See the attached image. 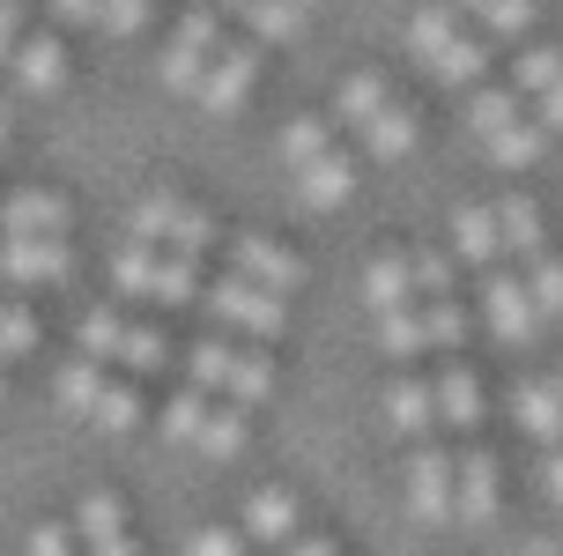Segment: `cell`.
Here are the masks:
<instances>
[{"mask_svg":"<svg viewBox=\"0 0 563 556\" xmlns=\"http://www.w3.org/2000/svg\"><path fill=\"white\" fill-rule=\"evenodd\" d=\"M194 453H208V460H238V453H245V408H230V401H208Z\"/></svg>","mask_w":563,"mask_h":556,"instance_id":"obj_25","label":"cell"},{"mask_svg":"<svg viewBox=\"0 0 563 556\" xmlns=\"http://www.w3.org/2000/svg\"><path fill=\"white\" fill-rule=\"evenodd\" d=\"M164 363H170V334L134 319V327H126V349H119V379H156Z\"/></svg>","mask_w":563,"mask_h":556,"instance_id":"obj_26","label":"cell"},{"mask_svg":"<svg viewBox=\"0 0 563 556\" xmlns=\"http://www.w3.org/2000/svg\"><path fill=\"white\" fill-rule=\"evenodd\" d=\"M112 282H119V297H134V305H164V312H186L200 305V260H178V252H156V246H119L112 260Z\"/></svg>","mask_w":563,"mask_h":556,"instance_id":"obj_2","label":"cell"},{"mask_svg":"<svg viewBox=\"0 0 563 556\" xmlns=\"http://www.w3.org/2000/svg\"><path fill=\"white\" fill-rule=\"evenodd\" d=\"M541 134H563V83L541 89Z\"/></svg>","mask_w":563,"mask_h":556,"instance_id":"obj_50","label":"cell"},{"mask_svg":"<svg viewBox=\"0 0 563 556\" xmlns=\"http://www.w3.org/2000/svg\"><path fill=\"white\" fill-rule=\"evenodd\" d=\"M541 490H549V504H563V445L541 453Z\"/></svg>","mask_w":563,"mask_h":556,"instance_id":"obj_47","label":"cell"},{"mask_svg":"<svg viewBox=\"0 0 563 556\" xmlns=\"http://www.w3.org/2000/svg\"><path fill=\"white\" fill-rule=\"evenodd\" d=\"M349 194H356V164L349 156H319L311 171H297V200L305 208H341Z\"/></svg>","mask_w":563,"mask_h":556,"instance_id":"obj_22","label":"cell"},{"mask_svg":"<svg viewBox=\"0 0 563 556\" xmlns=\"http://www.w3.org/2000/svg\"><path fill=\"white\" fill-rule=\"evenodd\" d=\"M230 275L253 282V290H275V297H289V290L305 282V260L282 246V238H260V230H245V238L230 246Z\"/></svg>","mask_w":563,"mask_h":556,"instance_id":"obj_9","label":"cell"},{"mask_svg":"<svg viewBox=\"0 0 563 556\" xmlns=\"http://www.w3.org/2000/svg\"><path fill=\"white\" fill-rule=\"evenodd\" d=\"M408 45H416L422 59H438L445 45H460V15H452V8H416V23H408Z\"/></svg>","mask_w":563,"mask_h":556,"instance_id":"obj_36","label":"cell"},{"mask_svg":"<svg viewBox=\"0 0 563 556\" xmlns=\"http://www.w3.org/2000/svg\"><path fill=\"white\" fill-rule=\"evenodd\" d=\"M534 0H489L482 8V23H489V37H519V30H534Z\"/></svg>","mask_w":563,"mask_h":556,"instance_id":"obj_41","label":"cell"},{"mask_svg":"<svg viewBox=\"0 0 563 556\" xmlns=\"http://www.w3.org/2000/svg\"><path fill=\"white\" fill-rule=\"evenodd\" d=\"M216 53H223V45H216V8H194V15L178 23V37H170V53L156 59V75H164V89H186V97H194Z\"/></svg>","mask_w":563,"mask_h":556,"instance_id":"obj_8","label":"cell"},{"mask_svg":"<svg viewBox=\"0 0 563 556\" xmlns=\"http://www.w3.org/2000/svg\"><path fill=\"white\" fill-rule=\"evenodd\" d=\"M541 141H549V134H541V119H511L505 134H489L482 149H489V156H497L505 171H527V164L541 156Z\"/></svg>","mask_w":563,"mask_h":556,"instance_id":"obj_31","label":"cell"},{"mask_svg":"<svg viewBox=\"0 0 563 556\" xmlns=\"http://www.w3.org/2000/svg\"><path fill=\"white\" fill-rule=\"evenodd\" d=\"M104 386H112V371L104 363H89V357H75V363H59V379H53V401L67 408V416H97V401H104Z\"/></svg>","mask_w":563,"mask_h":556,"instance_id":"obj_20","label":"cell"},{"mask_svg":"<svg viewBox=\"0 0 563 556\" xmlns=\"http://www.w3.org/2000/svg\"><path fill=\"white\" fill-rule=\"evenodd\" d=\"M422 334H430V349L460 357V341H467V305H460V297H430V305H422Z\"/></svg>","mask_w":563,"mask_h":556,"instance_id":"obj_34","label":"cell"},{"mask_svg":"<svg viewBox=\"0 0 563 556\" xmlns=\"http://www.w3.org/2000/svg\"><path fill=\"white\" fill-rule=\"evenodd\" d=\"M216 8H223V15H245V8H253V0H216Z\"/></svg>","mask_w":563,"mask_h":556,"instance_id":"obj_52","label":"cell"},{"mask_svg":"<svg viewBox=\"0 0 563 556\" xmlns=\"http://www.w3.org/2000/svg\"><path fill=\"white\" fill-rule=\"evenodd\" d=\"M511 423H519L541 453L563 445V401H556V386H549V379H519V386H511Z\"/></svg>","mask_w":563,"mask_h":556,"instance_id":"obj_16","label":"cell"},{"mask_svg":"<svg viewBox=\"0 0 563 556\" xmlns=\"http://www.w3.org/2000/svg\"><path fill=\"white\" fill-rule=\"evenodd\" d=\"M53 15H59V23H97L104 0H53Z\"/></svg>","mask_w":563,"mask_h":556,"instance_id":"obj_49","label":"cell"},{"mask_svg":"<svg viewBox=\"0 0 563 556\" xmlns=\"http://www.w3.org/2000/svg\"><path fill=\"white\" fill-rule=\"evenodd\" d=\"M452 8H489V0H452Z\"/></svg>","mask_w":563,"mask_h":556,"instance_id":"obj_55","label":"cell"},{"mask_svg":"<svg viewBox=\"0 0 563 556\" xmlns=\"http://www.w3.org/2000/svg\"><path fill=\"white\" fill-rule=\"evenodd\" d=\"M511 119H519V89H482L475 105H467V127H475L482 141H489V134H505Z\"/></svg>","mask_w":563,"mask_h":556,"instance_id":"obj_39","label":"cell"},{"mask_svg":"<svg viewBox=\"0 0 563 556\" xmlns=\"http://www.w3.org/2000/svg\"><path fill=\"white\" fill-rule=\"evenodd\" d=\"M378 349L394 363H416V357H430V334H422V305H400V312H386L378 319Z\"/></svg>","mask_w":563,"mask_h":556,"instance_id":"obj_28","label":"cell"},{"mask_svg":"<svg viewBox=\"0 0 563 556\" xmlns=\"http://www.w3.org/2000/svg\"><path fill=\"white\" fill-rule=\"evenodd\" d=\"M186 386L216 393L230 408H260L267 393H275V357L260 349V341H230V334H208L186 349Z\"/></svg>","mask_w":563,"mask_h":556,"instance_id":"obj_1","label":"cell"},{"mask_svg":"<svg viewBox=\"0 0 563 556\" xmlns=\"http://www.w3.org/2000/svg\"><path fill=\"white\" fill-rule=\"evenodd\" d=\"M297 534H305V504H297V490H282V482L253 490V504H245V542L282 556Z\"/></svg>","mask_w":563,"mask_h":556,"instance_id":"obj_11","label":"cell"},{"mask_svg":"<svg viewBox=\"0 0 563 556\" xmlns=\"http://www.w3.org/2000/svg\"><path fill=\"white\" fill-rule=\"evenodd\" d=\"M482 67H489V45H482V37H460V45H445V53L430 59V75H438V83H445V89L475 83Z\"/></svg>","mask_w":563,"mask_h":556,"instance_id":"obj_35","label":"cell"},{"mask_svg":"<svg viewBox=\"0 0 563 556\" xmlns=\"http://www.w3.org/2000/svg\"><path fill=\"white\" fill-rule=\"evenodd\" d=\"M97 430H104V438H126V430H134L141 423V393H134V379H119L112 371V386H104V401H97Z\"/></svg>","mask_w":563,"mask_h":556,"instance_id":"obj_33","label":"cell"},{"mask_svg":"<svg viewBox=\"0 0 563 556\" xmlns=\"http://www.w3.org/2000/svg\"><path fill=\"white\" fill-rule=\"evenodd\" d=\"M497 238H505V252L519 260V268L549 252V246H541V208L527 194H505V200H497Z\"/></svg>","mask_w":563,"mask_h":556,"instance_id":"obj_21","label":"cell"},{"mask_svg":"<svg viewBox=\"0 0 563 556\" xmlns=\"http://www.w3.org/2000/svg\"><path fill=\"white\" fill-rule=\"evenodd\" d=\"M23 15H30V0H0V59L23 45Z\"/></svg>","mask_w":563,"mask_h":556,"instance_id":"obj_46","label":"cell"},{"mask_svg":"<svg viewBox=\"0 0 563 556\" xmlns=\"http://www.w3.org/2000/svg\"><path fill=\"white\" fill-rule=\"evenodd\" d=\"M394 105V97H386V75H349V83H341V97H334V119L341 127H371V119H378V111Z\"/></svg>","mask_w":563,"mask_h":556,"instance_id":"obj_27","label":"cell"},{"mask_svg":"<svg viewBox=\"0 0 563 556\" xmlns=\"http://www.w3.org/2000/svg\"><path fill=\"white\" fill-rule=\"evenodd\" d=\"M452 504H460V453L438 438H422L408 453V512H416L422 527H445Z\"/></svg>","mask_w":563,"mask_h":556,"instance_id":"obj_5","label":"cell"},{"mask_svg":"<svg viewBox=\"0 0 563 556\" xmlns=\"http://www.w3.org/2000/svg\"><path fill=\"white\" fill-rule=\"evenodd\" d=\"M0 393H8V363H0Z\"/></svg>","mask_w":563,"mask_h":556,"instance_id":"obj_57","label":"cell"},{"mask_svg":"<svg viewBox=\"0 0 563 556\" xmlns=\"http://www.w3.org/2000/svg\"><path fill=\"white\" fill-rule=\"evenodd\" d=\"M519 282H527V297H534L541 327H549V319H563V260H556V252L527 260V268H519Z\"/></svg>","mask_w":563,"mask_h":556,"instance_id":"obj_30","label":"cell"},{"mask_svg":"<svg viewBox=\"0 0 563 556\" xmlns=\"http://www.w3.org/2000/svg\"><path fill=\"white\" fill-rule=\"evenodd\" d=\"M67 222H75V208L53 186H23L0 208V238H67Z\"/></svg>","mask_w":563,"mask_h":556,"instance_id":"obj_12","label":"cell"},{"mask_svg":"<svg viewBox=\"0 0 563 556\" xmlns=\"http://www.w3.org/2000/svg\"><path fill=\"white\" fill-rule=\"evenodd\" d=\"M364 305L386 319V312H400V305H422L416 297V260L408 252H378L364 268Z\"/></svg>","mask_w":563,"mask_h":556,"instance_id":"obj_19","label":"cell"},{"mask_svg":"<svg viewBox=\"0 0 563 556\" xmlns=\"http://www.w3.org/2000/svg\"><path fill=\"white\" fill-rule=\"evenodd\" d=\"M282 556H341V542H334V534H297V542H289V549H282Z\"/></svg>","mask_w":563,"mask_h":556,"instance_id":"obj_48","label":"cell"},{"mask_svg":"<svg viewBox=\"0 0 563 556\" xmlns=\"http://www.w3.org/2000/svg\"><path fill=\"white\" fill-rule=\"evenodd\" d=\"M8 67H15V89H23V97H53V89L67 83V45H59V37H23V45L8 53Z\"/></svg>","mask_w":563,"mask_h":556,"instance_id":"obj_18","label":"cell"},{"mask_svg":"<svg viewBox=\"0 0 563 556\" xmlns=\"http://www.w3.org/2000/svg\"><path fill=\"white\" fill-rule=\"evenodd\" d=\"M386 423H394L400 438H430L438 430V401H430V379H416V371H394L386 379Z\"/></svg>","mask_w":563,"mask_h":556,"instance_id":"obj_15","label":"cell"},{"mask_svg":"<svg viewBox=\"0 0 563 556\" xmlns=\"http://www.w3.org/2000/svg\"><path fill=\"white\" fill-rule=\"evenodd\" d=\"M549 386H556V401H563V363H556V371H549Z\"/></svg>","mask_w":563,"mask_h":556,"instance_id":"obj_53","label":"cell"},{"mask_svg":"<svg viewBox=\"0 0 563 556\" xmlns=\"http://www.w3.org/2000/svg\"><path fill=\"white\" fill-rule=\"evenodd\" d=\"M497 512H505V468H497V453L489 445H460V504H452V520L489 527Z\"/></svg>","mask_w":563,"mask_h":556,"instance_id":"obj_10","label":"cell"},{"mask_svg":"<svg viewBox=\"0 0 563 556\" xmlns=\"http://www.w3.org/2000/svg\"><path fill=\"white\" fill-rule=\"evenodd\" d=\"M119 534H126V504H119V490H89V498L75 504V542L97 549V542H119Z\"/></svg>","mask_w":563,"mask_h":556,"instance_id":"obj_23","label":"cell"},{"mask_svg":"<svg viewBox=\"0 0 563 556\" xmlns=\"http://www.w3.org/2000/svg\"><path fill=\"white\" fill-rule=\"evenodd\" d=\"M482 327L497 334L505 349H527V341L541 334V312H534L527 282L511 275V268H489V275H482Z\"/></svg>","mask_w":563,"mask_h":556,"instance_id":"obj_6","label":"cell"},{"mask_svg":"<svg viewBox=\"0 0 563 556\" xmlns=\"http://www.w3.org/2000/svg\"><path fill=\"white\" fill-rule=\"evenodd\" d=\"M416 260V297L430 305V297H452V260L445 252H408Z\"/></svg>","mask_w":563,"mask_h":556,"instance_id":"obj_42","label":"cell"},{"mask_svg":"<svg viewBox=\"0 0 563 556\" xmlns=\"http://www.w3.org/2000/svg\"><path fill=\"white\" fill-rule=\"evenodd\" d=\"M0 149H8V105H0Z\"/></svg>","mask_w":563,"mask_h":556,"instance_id":"obj_54","label":"cell"},{"mask_svg":"<svg viewBox=\"0 0 563 556\" xmlns=\"http://www.w3.org/2000/svg\"><path fill=\"white\" fill-rule=\"evenodd\" d=\"M97 23L112 30V37H134V30L148 23V0H104V15H97Z\"/></svg>","mask_w":563,"mask_h":556,"instance_id":"obj_45","label":"cell"},{"mask_svg":"<svg viewBox=\"0 0 563 556\" xmlns=\"http://www.w3.org/2000/svg\"><path fill=\"white\" fill-rule=\"evenodd\" d=\"M186 556H253V542H245V527H194Z\"/></svg>","mask_w":563,"mask_h":556,"instance_id":"obj_43","label":"cell"},{"mask_svg":"<svg viewBox=\"0 0 563 556\" xmlns=\"http://www.w3.org/2000/svg\"><path fill=\"white\" fill-rule=\"evenodd\" d=\"M134 246L200 260V252L216 246V216H208V208H194L186 194H141L134 200Z\"/></svg>","mask_w":563,"mask_h":556,"instance_id":"obj_4","label":"cell"},{"mask_svg":"<svg viewBox=\"0 0 563 556\" xmlns=\"http://www.w3.org/2000/svg\"><path fill=\"white\" fill-rule=\"evenodd\" d=\"M563 83V53L556 45H534V53H519V67H511V89L519 97H541V89Z\"/></svg>","mask_w":563,"mask_h":556,"instance_id":"obj_37","label":"cell"},{"mask_svg":"<svg viewBox=\"0 0 563 556\" xmlns=\"http://www.w3.org/2000/svg\"><path fill=\"white\" fill-rule=\"evenodd\" d=\"M430 401H438V430H460V438H475V430H482V379H475L460 357L438 363Z\"/></svg>","mask_w":563,"mask_h":556,"instance_id":"obj_13","label":"cell"},{"mask_svg":"<svg viewBox=\"0 0 563 556\" xmlns=\"http://www.w3.org/2000/svg\"><path fill=\"white\" fill-rule=\"evenodd\" d=\"M245 23H253V37H297V30H305V8H289V0H253Z\"/></svg>","mask_w":563,"mask_h":556,"instance_id":"obj_40","label":"cell"},{"mask_svg":"<svg viewBox=\"0 0 563 556\" xmlns=\"http://www.w3.org/2000/svg\"><path fill=\"white\" fill-rule=\"evenodd\" d=\"M289 8H305V15H311V8H319V0H289Z\"/></svg>","mask_w":563,"mask_h":556,"instance_id":"obj_56","label":"cell"},{"mask_svg":"<svg viewBox=\"0 0 563 556\" xmlns=\"http://www.w3.org/2000/svg\"><path fill=\"white\" fill-rule=\"evenodd\" d=\"M0 305H8V290H0Z\"/></svg>","mask_w":563,"mask_h":556,"instance_id":"obj_58","label":"cell"},{"mask_svg":"<svg viewBox=\"0 0 563 556\" xmlns=\"http://www.w3.org/2000/svg\"><path fill=\"white\" fill-rule=\"evenodd\" d=\"M126 327H134V319H126L119 305H97V312H82V327H75V334H82V357L112 371V363H119V349H126Z\"/></svg>","mask_w":563,"mask_h":556,"instance_id":"obj_24","label":"cell"},{"mask_svg":"<svg viewBox=\"0 0 563 556\" xmlns=\"http://www.w3.org/2000/svg\"><path fill=\"white\" fill-rule=\"evenodd\" d=\"M75 275V246L67 238H0V282L15 290H59Z\"/></svg>","mask_w":563,"mask_h":556,"instance_id":"obj_7","label":"cell"},{"mask_svg":"<svg viewBox=\"0 0 563 556\" xmlns=\"http://www.w3.org/2000/svg\"><path fill=\"white\" fill-rule=\"evenodd\" d=\"M200 312H208L230 341H260V349L289 327V297L253 290V282H238V275H216V282H208V290H200Z\"/></svg>","mask_w":563,"mask_h":556,"instance_id":"obj_3","label":"cell"},{"mask_svg":"<svg viewBox=\"0 0 563 556\" xmlns=\"http://www.w3.org/2000/svg\"><path fill=\"white\" fill-rule=\"evenodd\" d=\"M30 349H37V312L8 297V305H0V363H23Z\"/></svg>","mask_w":563,"mask_h":556,"instance_id":"obj_38","label":"cell"},{"mask_svg":"<svg viewBox=\"0 0 563 556\" xmlns=\"http://www.w3.org/2000/svg\"><path fill=\"white\" fill-rule=\"evenodd\" d=\"M452 252H460V268H482V275H489V268L505 260L497 208H475V200H467V208H452Z\"/></svg>","mask_w":563,"mask_h":556,"instance_id":"obj_17","label":"cell"},{"mask_svg":"<svg viewBox=\"0 0 563 556\" xmlns=\"http://www.w3.org/2000/svg\"><path fill=\"white\" fill-rule=\"evenodd\" d=\"M23 556H82V542H75V527H59V520H45V527H30Z\"/></svg>","mask_w":563,"mask_h":556,"instance_id":"obj_44","label":"cell"},{"mask_svg":"<svg viewBox=\"0 0 563 556\" xmlns=\"http://www.w3.org/2000/svg\"><path fill=\"white\" fill-rule=\"evenodd\" d=\"M253 75H260V53L253 45H223V53L208 59V75H200V105L208 111H238L245 97H253Z\"/></svg>","mask_w":563,"mask_h":556,"instance_id":"obj_14","label":"cell"},{"mask_svg":"<svg viewBox=\"0 0 563 556\" xmlns=\"http://www.w3.org/2000/svg\"><path fill=\"white\" fill-rule=\"evenodd\" d=\"M364 149H371V156H386V164H394V156H408V149H416V111H408V105H386L364 127Z\"/></svg>","mask_w":563,"mask_h":556,"instance_id":"obj_29","label":"cell"},{"mask_svg":"<svg viewBox=\"0 0 563 556\" xmlns=\"http://www.w3.org/2000/svg\"><path fill=\"white\" fill-rule=\"evenodd\" d=\"M82 556H141V542H134V534H119V542H97V549H82Z\"/></svg>","mask_w":563,"mask_h":556,"instance_id":"obj_51","label":"cell"},{"mask_svg":"<svg viewBox=\"0 0 563 556\" xmlns=\"http://www.w3.org/2000/svg\"><path fill=\"white\" fill-rule=\"evenodd\" d=\"M319 156H334L327 119H289V127H282V164H289V171H311Z\"/></svg>","mask_w":563,"mask_h":556,"instance_id":"obj_32","label":"cell"}]
</instances>
